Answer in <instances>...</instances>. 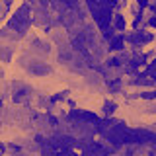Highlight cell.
<instances>
[{
    "label": "cell",
    "instance_id": "obj_4",
    "mask_svg": "<svg viewBox=\"0 0 156 156\" xmlns=\"http://www.w3.org/2000/svg\"><path fill=\"white\" fill-rule=\"evenodd\" d=\"M148 26H150V27H156V14H152V16H150V20H148Z\"/></svg>",
    "mask_w": 156,
    "mask_h": 156
},
{
    "label": "cell",
    "instance_id": "obj_3",
    "mask_svg": "<svg viewBox=\"0 0 156 156\" xmlns=\"http://www.w3.org/2000/svg\"><path fill=\"white\" fill-rule=\"evenodd\" d=\"M115 101H105V104H104V113L105 115H111V113H113V111H115Z\"/></svg>",
    "mask_w": 156,
    "mask_h": 156
},
{
    "label": "cell",
    "instance_id": "obj_1",
    "mask_svg": "<svg viewBox=\"0 0 156 156\" xmlns=\"http://www.w3.org/2000/svg\"><path fill=\"white\" fill-rule=\"evenodd\" d=\"M29 23H31V12H29L27 4H23V6H20V10L10 18L8 29H16V31H20V35H23L26 29L29 27Z\"/></svg>",
    "mask_w": 156,
    "mask_h": 156
},
{
    "label": "cell",
    "instance_id": "obj_2",
    "mask_svg": "<svg viewBox=\"0 0 156 156\" xmlns=\"http://www.w3.org/2000/svg\"><path fill=\"white\" fill-rule=\"evenodd\" d=\"M125 26H127L125 16H121V14H113V16H111V29H113V31H123Z\"/></svg>",
    "mask_w": 156,
    "mask_h": 156
}]
</instances>
